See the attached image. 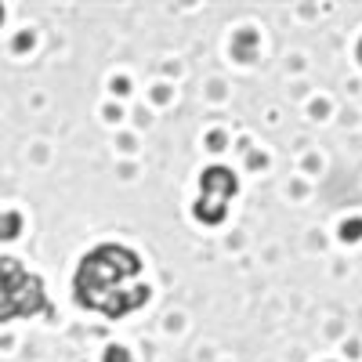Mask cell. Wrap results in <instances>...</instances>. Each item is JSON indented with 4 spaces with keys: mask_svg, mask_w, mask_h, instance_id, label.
<instances>
[{
    "mask_svg": "<svg viewBox=\"0 0 362 362\" xmlns=\"http://www.w3.org/2000/svg\"><path fill=\"white\" fill-rule=\"evenodd\" d=\"M47 308L44 279L33 276L18 257H0V322L33 319Z\"/></svg>",
    "mask_w": 362,
    "mask_h": 362,
    "instance_id": "obj_2",
    "label": "cell"
},
{
    "mask_svg": "<svg viewBox=\"0 0 362 362\" xmlns=\"http://www.w3.org/2000/svg\"><path fill=\"white\" fill-rule=\"evenodd\" d=\"M0 22H4V4H0Z\"/></svg>",
    "mask_w": 362,
    "mask_h": 362,
    "instance_id": "obj_6",
    "label": "cell"
},
{
    "mask_svg": "<svg viewBox=\"0 0 362 362\" xmlns=\"http://www.w3.org/2000/svg\"><path fill=\"white\" fill-rule=\"evenodd\" d=\"M105 362H131V351L124 344H109L105 348Z\"/></svg>",
    "mask_w": 362,
    "mask_h": 362,
    "instance_id": "obj_5",
    "label": "cell"
},
{
    "mask_svg": "<svg viewBox=\"0 0 362 362\" xmlns=\"http://www.w3.org/2000/svg\"><path fill=\"white\" fill-rule=\"evenodd\" d=\"M235 192H239V177L228 167H206L199 174V203H196L192 214L203 225H221Z\"/></svg>",
    "mask_w": 362,
    "mask_h": 362,
    "instance_id": "obj_3",
    "label": "cell"
},
{
    "mask_svg": "<svg viewBox=\"0 0 362 362\" xmlns=\"http://www.w3.org/2000/svg\"><path fill=\"white\" fill-rule=\"evenodd\" d=\"M73 290L80 308L98 312L105 319H124L148 300V283L141 279V257L119 243H102L83 254Z\"/></svg>",
    "mask_w": 362,
    "mask_h": 362,
    "instance_id": "obj_1",
    "label": "cell"
},
{
    "mask_svg": "<svg viewBox=\"0 0 362 362\" xmlns=\"http://www.w3.org/2000/svg\"><path fill=\"white\" fill-rule=\"evenodd\" d=\"M22 232V214L18 210H0V243H8Z\"/></svg>",
    "mask_w": 362,
    "mask_h": 362,
    "instance_id": "obj_4",
    "label": "cell"
}]
</instances>
